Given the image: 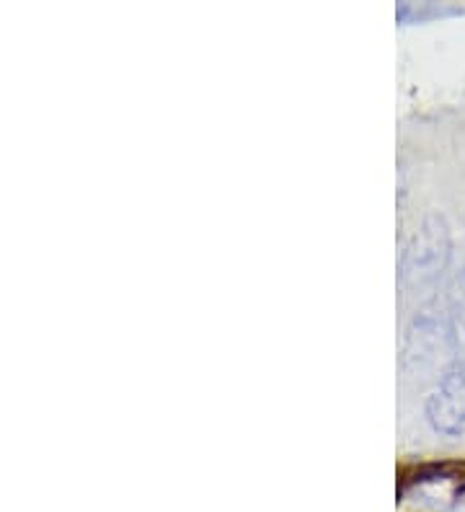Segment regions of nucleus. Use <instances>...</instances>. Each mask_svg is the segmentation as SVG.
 Listing matches in <instances>:
<instances>
[{
    "label": "nucleus",
    "instance_id": "nucleus-3",
    "mask_svg": "<svg viewBox=\"0 0 465 512\" xmlns=\"http://www.w3.org/2000/svg\"><path fill=\"white\" fill-rule=\"evenodd\" d=\"M427 481H455L458 494L465 492V461H432L414 466L411 476L401 474L398 479V494L406 492L409 484H427Z\"/></svg>",
    "mask_w": 465,
    "mask_h": 512
},
{
    "label": "nucleus",
    "instance_id": "nucleus-2",
    "mask_svg": "<svg viewBox=\"0 0 465 512\" xmlns=\"http://www.w3.org/2000/svg\"><path fill=\"white\" fill-rule=\"evenodd\" d=\"M424 417L437 435L458 438L465 432V363H453L424 404Z\"/></svg>",
    "mask_w": 465,
    "mask_h": 512
},
{
    "label": "nucleus",
    "instance_id": "nucleus-1",
    "mask_svg": "<svg viewBox=\"0 0 465 512\" xmlns=\"http://www.w3.org/2000/svg\"><path fill=\"white\" fill-rule=\"evenodd\" d=\"M453 256L450 225L440 213H427L403 246L398 264V282L406 295H422L440 282Z\"/></svg>",
    "mask_w": 465,
    "mask_h": 512
},
{
    "label": "nucleus",
    "instance_id": "nucleus-4",
    "mask_svg": "<svg viewBox=\"0 0 465 512\" xmlns=\"http://www.w3.org/2000/svg\"><path fill=\"white\" fill-rule=\"evenodd\" d=\"M455 319H458V326L465 334V264L460 269L458 282H455Z\"/></svg>",
    "mask_w": 465,
    "mask_h": 512
}]
</instances>
